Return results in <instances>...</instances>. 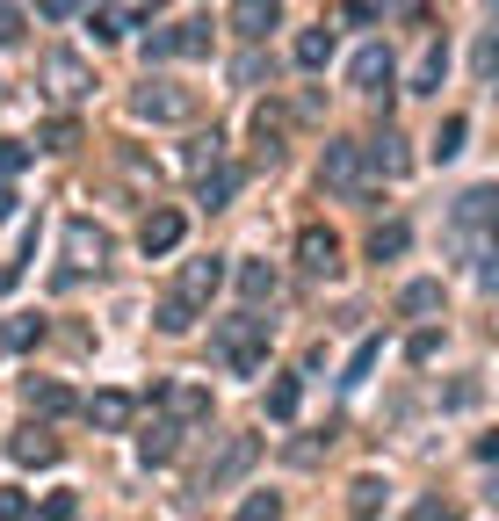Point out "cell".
<instances>
[{
	"instance_id": "1",
	"label": "cell",
	"mask_w": 499,
	"mask_h": 521,
	"mask_svg": "<svg viewBox=\"0 0 499 521\" xmlns=\"http://www.w3.org/2000/svg\"><path fill=\"white\" fill-rule=\"evenodd\" d=\"M217 355H225V370L254 377L261 362H268V319H261V312H239V319H225V326H217Z\"/></svg>"
},
{
	"instance_id": "2",
	"label": "cell",
	"mask_w": 499,
	"mask_h": 521,
	"mask_svg": "<svg viewBox=\"0 0 499 521\" xmlns=\"http://www.w3.org/2000/svg\"><path fill=\"white\" fill-rule=\"evenodd\" d=\"M102 261H109V232L95 218H66V283L87 268H102Z\"/></svg>"
},
{
	"instance_id": "3",
	"label": "cell",
	"mask_w": 499,
	"mask_h": 521,
	"mask_svg": "<svg viewBox=\"0 0 499 521\" xmlns=\"http://www.w3.org/2000/svg\"><path fill=\"white\" fill-rule=\"evenodd\" d=\"M131 109L145 116V124H189V116H196V102L181 95V87H167V80H145L131 95Z\"/></svg>"
},
{
	"instance_id": "4",
	"label": "cell",
	"mask_w": 499,
	"mask_h": 521,
	"mask_svg": "<svg viewBox=\"0 0 499 521\" xmlns=\"http://www.w3.org/2000/svg\"><path fill=\"white\" fill-rule=\"evenodd\" d=\"M254 464H261V435H232L225 456H217V464L203 471V493H225V485H239Z\"/></svg>"
},
{
	"instance_id": "5",
	"label": "cell",
	"mask_w": 499,
	"mask_h": 521,
	"mask_svg": "<svg viewBox=\"0 0 499 521\" xmlns=\"http://www.w3.org/2000/svg\"><path fill=\"white\" fill-rule=\"evenodd\" d=\"M217 283H225V261H217V254H203V261H181V275H174V304L203 312V304L217 297Z\"/></svg>"
},
{
	"instance_id": "6",
	"label": "cell",
	"mask_w": 499,
	"mask_h": 521,
	"mask_svg": "<svg viewBox=\"0 0 499 521\" xmlns=\"http://www.w3.org/2000/svg\"><path fill=\"white\" fill-rule=\"evenodd\" d=\"M319 181H326L333 196H362V145L333 138V145H326V160H319Z\"/></svg>"
},
{
	"instance_id": "7",
	"label": "cell",
	"mask_w": 499,
	"mask_h": 521,
	"mask_svg": "<svg viewBox=\"0 0 499 521\" xmlns=\"http://www.w3.org/2000/svg\"><path fill=\"white\" fill-rule=\"evenodd\" d=\"M44 87H51L58 102H80L87 87H95V73H87L80 51H51V58H44Z\"/></svg>"
},
{
	"instance_id": "8",
	"label": "cell",
	"mask_w": 499,
	"mask_h": 521,
	"mask_svg": "<svg viewBox=\"0 0 499 521\" xmlns=\"http://www.w3.org/2000/svg\"><path fill=\"white\" fill-rule=\"evenodd\" d=\"M297 261H304L311 275H340V239H333L326 225H304V232H297Z\"/></svg>"
},
{
	"instance_id": "9",
	"label": "cell",
	"mask_w": 499,
	"mask_h": 521,
	"mask_svg": "<svg viewBox=\"0 0 499 521\" xmlns=\"http://www.w3.org/2000/svg\"><path fill=\"white\" fill-rule=\"evenodd\" d=\"M160 406H167L174 420H210V384H196V377H174V384L160 391Z\"/></svg>"
},
{
	"instance_id": "10",
	"label": "cell",
	"mask_w": 499,
	"mask_h": 521,
	"mask_svg": "<svg viewBox=\"0 0 499 521\" xmlns=\"http://www.w3.org/2000/svg\"><path fill=\"white\" fill-rule=\"evenodd\" d=\"M181 232H189V225H181V210H152V218L138 225L145 261H152V254H174V247H181Z\"/></svg>"
},
{
	"instance_id": "11",
	"label": "cell",
	"mask_w": 499,
	"mask_h": 521,
	"mask_svg": "<svg viewBox=\"0 0 499 521\" xmlns=\"http://www.w3.org/2000/svg\"><path fill=\"white\" fill-rule=\"evenodd\" d=\"M15 464H29V471H37V464H58V435H51V427H37V420H29V427H15Z\"/></svg>"
},
{
	"instance_id": "12",
	"label": "cell",
	"mask_w": 499,
	"mask_h": 521,
	"mask_svg": "<svg viewBox=\"0 0 499 521\" xmlns=\"http://www.w3.org/2000/svg\"><path fill=\"white\" fill-rule=\"evenodd\" d=\"M131 413H138L131 391H95V398H87V420L109 427V435H116V427H131Z\"/></svg>"
},
{
	"instance_id": "13",
	"label": "cell",
	"mask_w": 499,
	"mask_h": 521,
	"mask_svg": "<svg viewBox=\"0 0 499 521\" xmlns=\"http://www.w3.org/2000/svg\"><path fill=\"white\" fill-rule=\"evenodd\" d=\"M348 80L362 87V95H377V87H391V51H384V44H369V51H355V66H348Z\"/></svg>"
},
{
	"instance_id": "14",
	"label": "cell",
	"mask_w": 499,
	"mask_h": 521,
	"mask_svg": "<svg viewBox=\"0 0 499 521\" xmlns=\"http://www.w3.org/2000/svg\"><path fill=\"white\" fill-rule=\"evenodd\" d=\"M275 22H283L275 0H232V29H239V37H268Z\"/></svg>"
},
{
	"instance_id": "15",
	"label": "cell",
	"mask_w": 499,
	"mask_h": 521,
	"mask_svg": "<svg viewBox=\"0 0 499 521\" xmlns=\"http://www.w3.org/2000/svg\"><path fill=\"white\" fill-rule=\"evenodd\" d=\"M22 398H29V413H73V391L58 377H22Z\"/></svg>"
},
{
	"instance_id": "16",
	"label": "cell",
	"mask_w": 499,
	"mask_h": 521,
	"mask_svg": "<svg viewBox=\"0 0 499 521\" xmlns=\"http://www.w3.org/2000/svg\"><path fill=\"white\" fill-rule=\"evenodd\" d=\"M174 449H181V420H152L145 435H138V456H145V464H174Z\"/></svg>"
},
{
	"instance_id": "17",
	"label": "cell",
	"mask_w": 499,
	"mask_h": 521,
	"mask_svg": "<svg viewBox=\"0 0 499 521\" xmlns=\"http://www.w3.org/2000/svg\"><path fill=\"white\" fill-rule=\"evenodd\" d=\"M398 312H405V319L442 312V283H427V275H420V283H405V290H398Z\"/></svg>"
},
{
	"instance_id": "18",
	"label": "cell",
	"mask_w": 499,
	"mask_h": 521,
	"mask_svg": "<svg viewBox=\"0 0 499 521\" xmlns=\"http://www.w3.org/2000/svg\"><path fill=\"white\" fill-rule=\"evenodd\" d=\"M239 297H246V304L275 297V268H268V261H239Z\"/></svg>"
},
{
	"instance_id": "19",
	"label": "cell",
	"mask_w": 499,
	"mask_h": 521,
	"mask_svg": "<svg viewBox=\"0 0 499 521\" xmlns=\"http://www.w3.org/2000/svg\"><path fill=\"white\" fill-rule=\"evenodd\" d=\"M377 507H384V478H355L348 485V514L355 521H377Z\"/></svg>"
},
{
	"instance_id": "20",
	"label": "cell",
	"mask_w": 499,
	"mask_h": 521,
	"mask_svg": "<svg viewBox=\"0 0 499 521\" xmlns=\"http://www.w3.org/2000/svg\"><path fill=\"white\" fill-rule=\"evenodd\" d=\"M44 341V319L37 312H15L8 326H0V348H37Z\"/></svg>"
},
{
	"instance_id": "21",
	"label": "cell",
	"mask_w": 499,
	"mask_h": 521,
	"mask_svg": "<svg viewBox=\"0 0 499 521\" xmlns=\"http://www.w3.org/2000/svg\"><path fill=\"white\" fill-rule=\"evenodd\" d=\"M232 196H239V167H210V174H203V203L225 210Z\"/></svg>"
},
{
	"instance_id": "22",
	"label": "cell",
	"mask_w": 499,
	"mask_h": 521,
	"mask_svg": "<svg viewBox=\"0 0 499 521\" xmlns=\"http://www.w3.org/2000/svg\"><path fill=\"white\" fill-rule=\"evenodd\" d=\"M326 58H333V29H304V37H297V66H311V73H319Z\"/></svg>"
},
{
	"instance_id": "23",
	"label": "cell",
	"mask_w": 499,
	"mask_h": 521,
	"mask_svg": "<svg viewBox=\"0 0 499 521\" xmlns=\"http://www.w3.org/2000/svg\"><path fill=\"white\" fill-rule=\"evenodd\" d=\"M405 239H413L405 225H377V232H369V261H398V254H405Z\"/></svg>"
},
{
	"instance_id": "24",
	"label": "cell",
	"mask_w": 499,
	"mask_h": 521,
	"mask_svg": "<svg viewBox=\"0 0 499 521\" xmlns=\"http://www.w3.org/2000/svg\"><path fill=\"white\" fill-rule=\"evenodd\" d=\"M217 152H225V138H217V131H210V138H189L181 167H189V174H210V167H217Z\"/></svg>"
},
{
	"instance_id": "25",
	"label": "cell",
	"mask_w": 499,
	"mask_h": 521,
	"mask_svg": "<svg viewBox=\"0 0 499 521\" xmlns=\"http://www.w3.org/2000/svg\"><path fill=\"white\" fill-rule=\"evenodd\" d=\"M369 167H377V174H405V138H377V145H369Z\"/></svg>"
},
{
	"instance_id": "26",
	"label": "cell",
	"mask_w": 499,
	"mask_h": 521,
	"mask_svg": "<svg viewBox=\"0 0 499 521\" xmlns=\"http://www.w3.org/2000/svg\"><path fill=\"white\" fill-rule=\"evenodd\" d=\"M485 218H492V189H471V196L456 203V225H463V232H478Z\"/></svg>"
},
{
	"instance_id": "27",
	"label": "cell",
	"mask_w": 499,
	"mask_h": 521,
	"mask_svg": "<svg viewBox=\"0 0 499 521\" xmlns=\"http://www.w3.org/2000/svg\"><path fill=\"white\" fill-rule=\"evenodd\" d=\"M268 420H297V377H275L268 384Z\"/></svg>"
},
{
	"instance_id": "28",
	"label": "cell",
	"mask_w": 499,
	"mask_h": 521,
	"mask_svg": "<svg viewBox=\"0 0 499 521\" xmlns=\"http://www.w3.org/2000/svg\"><path fill=\"white\" fill-rule=\"evenodd\" d=\"M442 73H449V51H427L420 73H413V95H434V87H442Z\"/></svg>"
},
{
	"instance_id": "29",
	"label": "cell",
	"mask_w": 499,
	"mask_h": 521,
	"mask_svg": "<svg viewBox=\"0 0 499 521\" xmlns=\"http://www.w3.org/2000/svg\"><path fill=\"white\" fill-rule=\"evenodd\" d=\"M283 124H290L283 109H254V138H261V152H268V160H275V138H283Z\"/></svg>"
},
{
	"instance_id": "30",
	"label": "cell",
	"mask_w": 499,
	"mask_h": 521,
	"mask_svg": "<svg viewBox=\"0 0 499 521\" xmlns=\"http://www.w3.org/2000/svg\"><path fill=\"white\" fill-rule=\"evenodd\" d=\"M275 514H283V500H275V493H246L232 521H275Z\"/></svg>"
},
{
	"instance_id": "31",
	"label": "cell",
	"mask_w": 499,
	"mask_h": 521,
	"mask_svg": "<svg viewBox=\"0 0 499 521\" xmlns=\"http://www.w3.org/2000/svg\"><path fill=\"white\" fill-rule=\"evenodd\" d=\"M463 131H471V124H463V116H449V124L434 131V160H456V152H463Z\"/></svg>"
},
{
	"instance_id": "32",
	"label": "cell",
	"mask_w": 499,
	"mask_h": 521,
	"mask_svg": "<svg viewBox=\"0 0 499 521\" xmlns=\"http://www.w3.org/2000/svg\"><path fill=\"white\" fill-rule=\"evenodd\" d=\"M87 29H95V44H116L123 29H131V15H116V8H102V15H87Z\"/></svg>"
},
{
	"instance_id": "33",
	"label": "cell",
	"mask_w": 499,
	"mask_h": 521,
	"mask_svg": "<svg viewBox=\"0 0 499 521\" xmlns=\"http://www.w3.org/2000/svg\"><path fill=\"white\" fill-rule=\"evenodd\" d=\"M152 319H160V333H189V326H196V312H189V304H174V297H167Z\"/></svg>"
},
{
	"instance_id": "34",
	"label": "cell",
	"mask_w": 499,
	"mask_h": 521,
	"mask_svg": "<svg viewBox=\"0 0 499 521\" xmlns=\"http://www.w3.org/2000/svg\"><path fill=\"white\" fill-rule=\"evenodd\" d=\"M377 355H384V341H362V348H355V362H348V377H340V384H362L369 370H377Z\"/></svg>"
},
{
	"instance_id": "35",
	"label": "cell",
	"mask_w": 499,
	"mask_h": 521,
	"mask_svg": "<svg viewBox=\"0 0 499 521\" xmlns=\"http://www.w3.org/2000/svg\"><path fill=\"white\" fill-rule=\"evenodd\" d=\"M73 145H80V124H66V116L44 124V152H73Z\"/></svg>"
},
{
	"instance_id": "36",
	"label": "cell",
	"mask_w": 499,
	"mask_h": 521,
	"mask_svg": "<svg viewBox=\"0 0 499 521\" xmlns=\"http://www.w3.org/2000/svg\"><path fill=\"white\" fill-rule=\"evenodd\" d=\"M22 167H29V145H22V138H0V181L22 174Z\"/></svg>"
},
{
	"instance_id": "37",
	"label": "cell",
	"mask_w": 499,
	"mask_h": 521,
	"mask_svg": "<svg viewBox=\"0 0 499 521\" xmlns=\"http://www.w3.org/2000/svg\"><path fill=\"white\" fill-rule=\"evenodd\" d=\"M0 521H29V493H15V485H0Z\"/></svg>"
},
{
	"instance_id": "38",
	"label": "cell",
	"mask_w": 499,
	"mask_h": 521,
	"mask_svg": "<svg viewBox=\"0 0 499 521\" xmlns=\"http://www.w3.org/2000/svg\"><path fill=\"white\" fill-rule=\"evenodd\" d=\"M44 521H80V500H73V493H51V500H44Z\"/></svg>"
},
{
	"instance_id": "39",
	"label": "cell",
	"mask_w": 499,
	"mask_h": 521,
	"mask_svg": "<svg viewBox=\"0 0 499 521\" xmlns=\"http://www.w3.org/2000/svg\"><path fill=\"white\" fill-rule=\"evenodd\" d=\"M405 521H456V507H449V500H420L413 514H405Z\"/></svg>"
},
{
	"instance_id": "40",
	"label": "cell",
	"mask_w": 499,
	"mask_h": 521,
	"mask_svg": "<svg viewBox=\"0 0 499 521\" xmlns=\"http://www.w3.org/2000/svg\"><path fill=\"white\" fill-rule=\"evenodd\" d=\"M449 406H456V413H471V406H478V384H471V377L449 384Z\"/></svg>"
},
{
	"instance_id": "41",
	"label": "cell",
	"mask_w": 499,
	"mask_h": 521,
	"mask_svg": "<svg viewBox=\"0 0 499 521\" xmlns=\"http://www.w3.org/2000/svg\"><path fill=\"white\" fill-rule=\"evenodd\" d=\"M442 355V333H413V362H434Z\"/></svg>"
},
{
	"instance_id": "42",
	"label": "cell",
	"mask_w": 499,
	"mask_h": 521,
	"mask_svg": "<svg viewBox=\"0 0 499 521\" xmlns=\"http://www.w3.org/2000/svg\"><path fill=\"white\" fill-rule=\"evenodd\" d=\"M15 37H22V15H15V8H0V44H15Z\"/></svg>"
},
{
	"instance_id": "43",
	"label": "cell",
	"mask_w": 499,
	"mask_h": 521,
	"mask_svg": "<svg viewBox=\"0 0 499 521\" xmlns=\"http://www.w3.org/2000/svg\"><path fill=\"white\" fill-rule=\"evenodd\" d=\"M37 8H44V15H73V8H80V0H37Z\"/></svg>"
},
{
	"instance_id": "44",
	"label": "cell",
	"mask_w": 499,
	"mask_h": 521,
	"mask_svg": "<svg viewBox=\"0 0 499 521\" xmlns=\"http://www.w3.org/2000/svg\"><path fill=\"white\" fill-rule=\"evenodd\" d=\"M8 210H15V196H8V181H0V218H8Z\"/></svg>"
}]
</instances>
